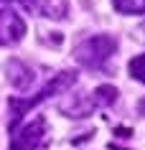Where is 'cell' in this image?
<instances>
[{"label": "cell", "mask_w": 145, "mask_h": 150, "mask_svg": "<svg viewBox=\"0 0 145 150\" xmlns=\"http://www.w3.org/2000/svg\"><path fill=\"white\" fill-rule=\"evenodd\" d=\"M94 110H99L94 102V94H69L59 102V112L66 117H87Z\"/></svg>", "instance_id": "5b68a950"}, {"label": "cell", "mask_w": 145, "mask_h": 150, "mask_svg": "<svg viewBox=\"0 0 145 150\" xmlns=\"http://www.w3.org/2000/svg\"><path fill=\"white\" fill-rule=\"evenodd\" d=\"M92 94H94L97 107H110V104L117 99V89H115L112 84H102V87H97Z\"/></svg>", "instance_id": "9c48e42d"}, {"label": "cell", "mask_w": 145, "mask_h": 150, "mask_svg": "<svg viewBox=\"0 0 145 150\" xmlns=\"http://www.w3.org/2000/svg\"><path fill=\"white\" fill-rule=\"evenodd\" d=\"M74 81H76V71H61V74L54 76L41 92H36L33 99H25V102H23V99L13 97V99H10V130H16L18 122L25 117V112L31 110V107H36L38 102H43V99H48V97H54V94L66 92L69 87H74Z\"/></svg>", "instance_id": "7a4b0ae2"}, {"label": "cell", "mask_w": 145, "mask_h": 150, "mask_svg": "<svg viewBox=\"0 0 145 150\" xmlns=\"http://www.w3.org/2000/svg\"><path fill=\"white\" fill-rule=\"evenodd\" d=\"M135 38L140 41V43H145V21H143V23H140V25L135 28Z\"/></svg>", "instance_id": "8fae6325"}, {"label": "cell", "mask_w": 145, "mask_h": 150, "mask_svg": "<svg viewBox=\"0 0 145 150\" xmlns=\"http://www.w3.org/2000/svg\"><path fill=\"white\" fill-rule=\"evenodd\" d=\"M18 3H23L25 10L51 18V21H61L69 13V0H18Z\"/></svg>", "instance_id": "52a82bcc"}, {"label": "cell", "mask_w": 145, "mask_h": 150, "mask_svg": "<svg viewBox=\"0 0 145 150\" xmlns=\"http://www.w3.org/2000/svg\"><path fill=\"white\" fill-rule=\"evenodd\" d=\"M0 33H3V38H0L3 46H18L25 36V21L8 5L3 8V16H0Z\"/></svg>", "instance_id": "277c9868"}, {"label": "cell", "mask_w": 145, "mask_h": 150, "mask_svg": "<svg viewBox=\"0 0 145 150\" xmlns=\"http://www.w3.org/2000/svg\"><path fill=\"white\" fill-rule=\"evenodd\" d=\"M5 74H8V81H10V87L16 89V92H28L36 84V71L28 64L18 61V59L5 64Z\"/></svg>", "instance_id": "8992f818"}, {"label": "cell", "mask_w": 145, "mask_h": 150, "mask_svg": "<svg viewBox=\"0 0 145 150\" xmlns=\"http://www.w3.org/2000/svg\"><path fill=\"white\" fill-rule=\"evenodd\" d=\"M48 137V122L46 117H33L28 125H23L13 135L10 150H38Z\"/></svg>", "instance_id": "3957f363"}, {"label": "cell", "mask_w": 145, "mask_h": 150, "mask_svg": "<svg viewBox=\"0 0 145 150\" xmlns=\"http://www.w3.org/2000/svg\"><path fill=\"white\" fill-rule=\"evenodd\" d=\"M127 71H130V76H132V79H137L140 84H145V54L135 56V59H130Z\"/></svg>", "instance_id": "30bf717a"}, {"label": "cell", "mask_w": 145, "mask_h": 150, "mask_svg": "<svg viewBox=\"0 0 145 150\" xmlns=\"http://www.w3.org/2000/svg\"><path fill=\"white\" fill-rule=\"evenodd\" d=\"M117 51V38L115 36H107V33H99V36H89L74 46V61L84 66V69H105V64L112 59V54Z\"/></svg>", "instance_id": "6da1fadb"}, {"label": "cell", "mask_w": 145, "mask_h": 150, "mask_svg": "<svg viewBox=\"0 0 145 150\" xmlns=\"http://www.w3.org/2000/svg\"><path fill=\"white\" fill-rule=\"evenodd\" d=\"M112 8L122 16H145V0H112Z\"/></svg>", "instance_id": "ba28073f"}]
</instances>
